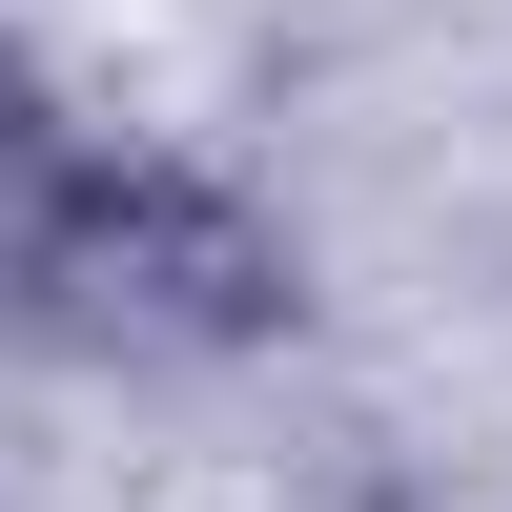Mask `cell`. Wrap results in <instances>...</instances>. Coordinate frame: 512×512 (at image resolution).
<instances>
[{
    "instance_id": "6da1fadb",
    "label": "cell",
    "mask_w": 512,
    "mask_h": 512,
    "mask_svg": "<svg viewBox=\"0 0 512 512\" xmlns=\"http://www.w3.org/2000/svg\"><path fill=\"white\" fill-rule=\"evenodd\" d=\"M308 308L287 226L205 164H62L21 246V328L41 349H267Z\"/></svg>"
}]
</instances>
